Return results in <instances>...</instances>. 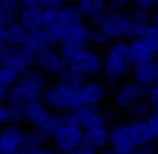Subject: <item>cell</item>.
<instances>
[{
    "instance_id": "cb8c5ba5",
    "label": "cell",
    "mask_w": 158,
    "mask_h": 154,
    "mask_svg": "<svg viewBox=\"0 0 158 154\" xmlns=\"http://www.w3.org/2000/svg\"><path fill=\"white\" fill-rule=\"evenodd\" d=\"M82 20H84V14H82V12L78 10V6H76V4L66 2V4H62V6L58 8V22H60V24H64L66 28L74 26V24L82 22Z\"/></svg>"
},
{
    "instance_id": "8992f818",
    "label": "cell",
    "mask_w": 158,
    "mask_h": 154,
    "mask_svg": "<svg viewBox=\"0 0 158 154\" xmlns=\"http://www.w3.org/2000/svg\"><path fill=\"white\" fill-rule=\"evenodd\" d=\"M82 134H84V130L78 124H62L58 132L52 136L54 148L62 154L76 150L78 146H82Z\"/></svg>"
},
{
    "instance_id": "f35d334b",
    "label": "cell",
    "mask_w": 158,
    "mask_h": 154,
    "mask_svg": "<svg viewBox=\"0 0 158 154\" xmlns=\"http://www.w3.org/2000/svg\"><path fill=\"white\" fill-rule=\"evenodd\" d=\"M134 8H142V10H150L152 6H158V0H132Z\"/></svg>"
},
{
    "instance_id": "7a4b0ae2",
    "label": "cell",
    "mask_w": 158,
    "mask_h": 154,
    "mask_svg": "<svg viewBox=\"0 0 158 154\" xmlns=\"http://www.w3.org/2000/svg\"><path fill=\"white\" fill-rule=\"evenodd\" d=\"M78 88L80 86H72L68 82H54L46 86L42 92V102L46 104L48 110L52 112H68L78 108Z\"/></svg>"
},
{
    "instance_id": "484cf974",
    "label": "cell",
    "mask_w": 158,
    "mask_h": 154,
    "mask_svg": "<svg viewBox=\"0 0 158 154\" xmlns=\"http://www.w3.org/2000/svg\"><path fill=\"white\" fill-rule=\"evenodd\" d=\"M76 6L82 14L92 20V18H96L98 14H102V12L108 10V0H76Z\"/></svg>"
},
{
    "instance_id": "7bdbcfd3",
    "label": "cell",
    "mask_w": 158,
    "mask_h": 154,
    "mask_svg": "<svg viewBox=\"0 0 158 154\" xmlns=\"http://www.w3.org/2000/svg\"><path fill=\"white\" fill-rule=\"evenodd\" d=\"M64 4V0H44L42 8H60Z\"/></svg>"
},
{
    "instance_id": "816d5d0a",
    "label": "cell",
    "mask_w": 158,
    "mask_h": 154,
    "mask_svg": "<svg viewBox=\"0 0 158 154\" xmlns=\"http://www.w3.org/2000/svg\"><path fill=\"white\" fill-rule=\"evenodd\" d=\"M66 2H72V0H64V4H66ZM74 2H76V0H74Z\"/></svg>"
},
{
    "instance_id": "e0dca14e",
    "label": "cell",
    "mask_w": 158,
    "mask_h": 154,
    "mask_svg": "<svg viewBox=\"0 0 158 154\" xmlns=\"http://www.w3.org/2000/svg\"><path fill=\"white\" fill-rule=\"evenodd\" d=\"M130 136H132V140H134L136 148L150 146V144L156 142V136L152 134V130H150L146 120H132L130 122Z\"/></svg>"
},
{
    "instance_id": "bcb514c9",
    "label": "cell",
    "mask_w": 158,
    "mask_h": 154,
    "mask_svg": "<svg viewBox=\"0 0 158 154\" xmlns=\"http://www.w3.org/2000/svg\"><path fill=\"white\" fill-rule=\"evenodd\" d=\"M20 2H22V6H40L42 8L44 0H20Z\"/></svg>"
},
{
    "instance_id": "4316f807",
    "label": "cell",
    "mask_w": 158,
    "mask_h": 154,
    "mask_svg": "<svg viewBox=\"0 0 158 154\" xmlns=\"http://www.w3.org/2000/svg\"><path fill=\"white\" fill-rule=\"evenodd\" d=\"M62 124H64V120H62V114H58V112H56V114H50V116H48V120L38 128V130L42 132L44 136H46V140H50L52 136L58 132V128H60Z\"/></svg>"
},
{
    "instance_id": "ee69618b",
    "label": "cell",
    "mask_w": 158,
    "mask_h": 154,
    "mask_svg": "<svg viewBox=\"0 0 158 154\" xmlns=\"http://www.w3.org/2000/svg\"><path fill=\"white\" fill-rule=\"evenodd\" d=\"M68 154H98L96 150H92V148H88V146H84V144H82V146H78L76 150H72V152H68Z\"/></svg>"
},
{
    "instance_id": "2e32d148",
    "label": "cell",
    "mask_w": 158,
    "mask_h": 154,
    "mask_svg": "<svg viewBox=\"0 0 158 154\" xmlns=\"http://www.w3.org/2000/svg\"><path fill=\"white\" fill-rule=\"evenodd\" d=\"M132 78L136 84H140L142 88H150L152 84H156L158 78V60H148L142 64H134L132 68Z\"/></svg>"
},
{
    "instance_id": "277c9868",
    "label": "cell",
    "mask_w": 158,
    "mask_h": 154,
    "mask_svg": "<svg viewBox=\"0 0 158 154\" xmlns=\"http://www.w3.org/2000/svg\"><path fill=\"white\" fill-rule=\"evenodd\" d=\"M92 22L98 26V30H102L110 40H122L128 34V14L122 10H112L108 8L106 12L98 14L96 18H92Z\"/></svg>"
},
{
    "instance_id": "db71d44e",
    "label": "cell",
    "mask_w": 158,
    "mask_h": 154,
    "mask_svg": "<svg viewBox=\"0 0 158 154\" xmlns=\"http://www.w3.org/2000/svg\"><path fill=\"white\" fill-rule=\"evenodd\" d=\"M154 112H156V114H158V110H154Z\"/></svg>"
},
{
    "instance_id": "603a6c76",
    "label": "cell",
    "mask_w": 158,
    "mask_h": 154,
    "mask_svg": "<svg viewBox=\"0 0 158 154\" xmlns=\"http://www.w3.org/2000/svg\"><path fill=\"white\" fill-rule=\"evenodd\" d=\"M18 22L22 24L26 30L42 28V8L40 6H20Z\"/></svg>"
},
{
    "instance_id": "3957f363",
    "label": "cell",
    "mask_w": 158,
    "mask_h": 154,
    "mask_svg": "<svg viewBox=\"0 0 158 154\" xmlns=\"http://www.w3.org/2000/svg\"><path fill=\"white\" fill-rule=\"evenodd\" d=\"M90 32H92V28H90L84 20L78 22V24H74V26H70L68 30H66L62 42L58 44L60 56L68 62L70 58H74L80 50L88 48L90 46Z\"/></svg>"
},
{
    "instance_id": "8d00e7d4",
    "label": "cell",
    "mask_w": 158,
    "mask_h": 154,
    "mask_svg": "<svg viewBox=\"0 0 158 154\" xmlns=\"http://www.w3.org/2000/svg\"><path fill=\"white\" fill-rule=\"evenodd\" d=\"M132 4V0H108V8H112V10H126L128 6Z\"/></svg>"
},
{
    "instance_id": "ba28073f",
    "label": "cell",
    "mask_w": 158,
    "mask_h": 154,
    "mask_svg": "<svg viewBox=\"0 0 158 154\" xmlns=\"http://www.w3.org/2000/svg\"><path fill=\"white\" fill-rule=\"evenodd\" d=\"M34 66L38 70H42L44 74H50V76H60L66 68H68V62L60 56V52L56 48H46V50L38 52L34 58Z\"/></svg>"
},
{
    "instance_id": "4fadbf2b",
    "label": "cell",
    "mask_w": 158,
    "mask_h": 154,
    "mask_svg": "<svg viewBox=\"0 0 158 154\" xmlns=\"http://www.w3.org/2000/svg\"><path fill=\"white\" fill-rule=\"evenodd\" d=\"M38 100H42V94L34 92L32 88L24 86L22 82H16V84L8 90V96H6V104H10V106H20V108H26L28 104L38 102Z\"/></svg>"
},
{
    "instance_id": "d4e9b609",
    "label": "cell",
    "mask_w": 158,
    "mask_h": 154,
    "mask_svg": "<svg viewBox=\"0 0 158 154\" xmlns=\"http://www.w3.org/2000/svg\"><path fill=\"white\" fill-rule=\"evenodd\" d=\"M28 32L26 28L22 26V24L16 20V22H12L10 26L4 28V34H6V44H10V46H24L26 44V38H28Z\"/></svg>"
},
{
    "instance_id": "e575fe53",
    "label": "cell",
    "mask_w": 158,
    "mask_h": 154,
    "mask_svg": "<svg viewBox=\"0 0 158 154\" xmlns=\"http://www.w3.org/2000/svg\"><path fill=\"white\" fill-rule=\"evenodd\" d=\"M16 20H18V12H12V10H4V8H0V28L10 26V24L16 22Z\"/></svg>"
},
{
    "instance_id": "30bf717a",
    "label": "cell",
    "mask_w": 158,
    "mask_h": 154,
    "mask_svg": "<svg viewBox=\"0 0 158 154\" xmlns=\"http://www.w3.org/2000/svg\"><path fill=\"white\" fill-rule=\"evenodd\" d=\"M146 90L148 88H142V86L136 84V82H124V84L116 90V96H114L116 106L124 108V110H130L134 104H138L140 100H144Z\"/></svg>"
},
{
    "instance_id": "6da1fadb",
    "label": "cell",
    "mask_w": 158,
    "mask_h": 154,
    "mask_svg": "<svg viewBox=\"0 0 158 154\" xmlns=\"http://www.w3.org/2000/svg\"><path fill=\"white\" fill-rule=\"evenodd\" d=\"M134 68V62L130 58V50H128V42L116 40L110 44L104 60H102V74L106 76L108 82H118L124 78L130 70Z\"/></svg>"
},
{
    "instance_id": "d6986e66",
    "label": "cell",
    "mask_w": 158,
    "mask_h": 154,
    "mask_svg": "<svg viewBox=\"0 0 158 154\" xmlns=\"http://www.w3.org/2000/svg\"><path fill=\"white\" fill-rule=\"evenodd\" d=\"M108 136H110V130H108L106 126L88 128V130H84V134H82V144L92 148V150H96V152H100L104 146H108Z\"/></svg>"
},
{
    "instance_id": "5b68a950",
    "label": "cell",
    "mask_w": 158,
    "mask_h": 154,
    "mask_svg": "<svg viewBox=\"0 0 158 154\" xmlns=\"http://www.w3.org/2000/svg\"><path fill=\"white\" fill-rule=\"evenodd\" d=\"M34 58L36 54L30 52L26 46H10V44H6L4 48H0V64L12 68L18 76L34 66Z\"/></svg>"
},
{
    "instance_id": "74e56055",
    "label": "cell",
    "mask_w": 158,
    "mask_h": 154,
    "mask_svg": "<svg viewBox=\"0 0 158 154\" xmlns=\"http://www.w3.org/2000/svg\"><path fill=\"white\" fill-rule=\"evenodd\" d=\"M20 6H22V2H20V0H0V8H4V10L18 12Z\"/></svg>"
},
{
    "instance_id": "9f6ffc18",
    "label": "cell",
    "mask_w": 158,
    "mask_h": 154,
    "mask_svg": "<svg viewBox=\"0 0 158 154\" xmlns=\"http://www.w3.org/2000/svg\"><path fill=\"white\" fill-rule=\"evenodd\" d=\"M154 154H158V150H156V152H154Z\"/></svg>"
},
{
    "instance_id": "836d02e7",
    "label": "cell",
    "mask_w": 158,
    "mask_h": 154,
    "mask_svg": "<svg viewBox=\"0 0 158 154\" xmlns=\"http://www.w3.org/2000/svg\"><path fill=\"white\" fill-rule=\"evenodd\" d=\"M110 42L112 40L108 38L102 30H98V28L90 32V44H94V46H106V44H110Z\"/></svg>"
},
{
    "instance_id": "681fc988",
    "label": "cell",
    "mask_w": 158,
    "mask_h": 154,
    "mask_svg": "<svg viewBox=\"0 0 158 154\" xmlns=\"http://www.w3.org/2000/svg\"><path fill=\"white\" fill-rule=\"evenodd\" d=\"M152 22H154V24H156V26H158V10L154 12V14H152Z\"/></svg>"
},
{
    "instance_id": "7c38bea8",
    "label": "cell",
    "mask_w": 158,
    "mask_h": 154,
    "mask_svg": "<svg viewBox=\"0 0 158 154\" xmlns=\"http://www.w3.org/2000/svg\"><path fill=\"white\" fill-rule=\"evenodd\" d=\"M72 112H74V118H76V124L82 130L106 126V116L98 110V106H80Z\"/></svg>"
},
{
    "instance_id": "11a10c76",
    "label": "cell",
    "mask_w": 158,
    "mask_h": 154,
    "mask_svg": "<svg viewBox=\"0 0 158 154\" xmlns=\"http://www.w3.org/2000/svg\"><path fill=\"white\" fill-rule=\"evenodd\" d=\"M156 144H158V138H156Z\"/></svg>"
},
{
    "instance_id": "b9f144b4",
    "label": "cell",
    "mask_w": 158,
    "mask_h": 154,
    "mask_svg": "<svg viewBox=\"0 0 158 154\" xmlns=\"http://www.w3.org/2000/svg\"><path fill=\"white\" fill-rule=\"evenodd\" d=\"M20 154H58V150H48V148H24Z\"/></svg>"
},
{
    "instance_id": "d6a6232c",
    "label": "cell",
    "mask_w": 158,
    "mask_h": 154,
    "mask_svg": "<svg viewBox=\"0 0 158 154\" xmlns=\"http://www.w3.org/2000/svg\"><path fill=\"white\" fill-rule=\"evenodd\" d=\"M58 20V8H42V28L52 26Z\"/></svg>"
},
{
    "instance_id": "9a60e30c",
    "label": "cell",
    "mask_w": 158,
    "mask_h": 154,
    "mask_svg": "<svg viewBox=\"0 0 158 154\" xmlns=\"http://www.w3.org/2000/svg\"><path fill=\"white\" fill-rule=\"evenodd\" d=\"M104 98V84L96 80L84 82L78 88V108L80 106H98Z\"/></svg>"
},
{
    "instance_id": "7402d4cb",
    "label": "cell",
    "mask_w": 158,
    "mask_h": 154,
    "mask_svg": "<svg viewBox=\"0 0 158 154\" xmlns=\"http://www.w3.org/2000/svg\"><path fill=\"white\" fill-rule=\"evenodd\" d=\"M24 46L30 52L38 54V52L46 50V48H52V40H50V36H48L46 28H34V30L28 32V38H26V44H24Z\"/></svg>"
},
{
    "instance_id": "ab89813d",
    "label": "cell",
    "mask_w": 158,
    "mask_h": 154,
    "mask_svg": "<svg viewBox=\"0 0 158 154\" xmlns=\"http://www.w3.org/2000/svg\"><path fill=\"white\" fill-rule=\"evenodd\" d=\"M146 122H148V126H150L152 134H154L156 138H158V114H156V112H152V114L146 118Z\"/></svg>"
},
{
    "instance_id": "f1b7e54d",
    "label": "cell",
    "mask_w": 158,
    "mask_h": 154,
    "mask_svg": "<svg viewBox=\"0 0 158 154\" xmlns=\"http://www.w3.org/2000/svg\"><path fill=\"white\" fill-rule=\"evenodd\" d=\"M16 82H18V74L12 68L0 64V90H10Z\"/></svg>"
},
{
    "instance_id": "6f0895ef",
    "label": "cell",
    "mask_w": 158,
    "mask_h": 154,
    "mask_svg": "<svg viewBox=\"0 0 158 154\" xmlns=\"http://www.w3.org/2000/svg\"><path fill=\"white\" fill-rule=\"evenodd\" d=\"M156 82H158V78H156Z\"/></svg>"
},
{
    "instance_id": "f907efd6",
    "label": "cell",
    "mask_w": 158,
    "mask_h": 154,
    "mask_svg": "<svg viewBox=\"0 0 158 154\" xmlns=\"http://www.w3.org/2000/svg\"><path fill=\"white\" fill-rule=\"evenodd\" d=\"M98 154H116V152H112V150H100Z\"/></svg>"
},
{
    "instance_id": "1f68e13d",
    "label": "cell",
    "mask_w": 158,
    "mask_h": 154,
    "mask_svg": "<svg viewBox=\"0 0 158 154\" xmlns=\"http://www.w3.org/2000/svg\"><path fill=\"white\" fill-rule=\"evenodd\" d=\"M144 40L150 44V48L158 54V26L154 22H150V26L146 28V34H144Z\"/></svg>"
},
{
    "instance_id": "ac0fdd59",
    "label": "cell",
    "mask_w": 158,
    "mask_h": 154,
    "mask_svg": "<svg viewBox=\"0 0 158 154\" xmlns=\"http://www.w3.org/2000/svg\"><path fill=\"white\" fill-rule=\"evenodd\" d=\"M128 50H130V58L134 64H142V62H148V60H154L156 58V52L150 48V44L142 38H134L128 42Z\"/></svg>"
},
{
    "instance_id": "f6af8a7d",
    "label": "cell",
    "mask_w": 158,
    "mask_h": 154,
    "mask_svg": "<svg viewBox=\"0 0 158 154\" xmlns=\"http://www.w3.org/2000/svg\"><path fill=\"white\" fill-rule=\"evenodd\" d=\"M156 150H154V148H152V144H150V146H142V148H136V150L134 152H130V154H154Z\"/></svg>"
},
{
    "instance_id": "60d3db41",
    "label": "cell",
    "mask_w": 158,
    "mask_h": 154,
    "mask_svg": "<svg viewBox=\"0 0 158 154\" xmlns=\"http://www.w3.org/2000/svg\"><path fill=\"white\" fill-rule=\"evenodd\" d=\"M0 124H10V112H8V104L0 102Z\"/></svg>"
},
{
    "instance_id": "f546056e",
    "label": "cell",
    "mask_w": 158,
    "mask_h": 154,
    "mask_svg": "<svg viewBox=\"0 0 158 154\" xmlns=\"http://www.w3.org/2000/svg\"><path fill=\"white\" fill-rule=\"evenodd\" d=\"M150 108L152 106L146 100H140L138 104H134V106L130 108V114H132V118H134V120H146L148 116H150V114H148Z\"/></svg>"
},
{
    "instance_id": "f5cc1de1",
    "label": "cell",
    "mask_w": 158,
    "mask_h": 154,
    "mask_svg": "<svg viewBox=\"0 0 158 154\" xmlns=\"http://www.w3.org/2000/svg\"><path fill=\"white\" fill-rule=\"evenodd\" d=\"M0 136H2V128H0Z\"/></svg>"
},
{
    "instance_id": "7dc6e473",
    "label": "cell",
    "mask_w": 158,
    "mask_h": 154,
    "mask_svg": "<svg viewBox=\"0 0 158 154\" xmlns=\"http://www.w3.org/2000/svg\"><path fill=\"white\" fill-rule=\"evenodd\" d=\"M6 46V34H4V28H0V48Z\"/></svg>"
},
{
    "instance_id": "d590c367",
    "label": "cell",
    "mask_w": 158,
    "mask_h": 154,
    "mask_svg": "<svg viewBox=\"0 0 158 154\" xmlns=\"http://www.w3.org/2000/svg\"><path fill=\"white\" fill-rule=\"evenodd\" d=\"M146 96H148V104L152 106V112L158 110V82H156V84H152L150 88L146 90Z\"/></svg>"
},
{
    "instance_id": "52a82bcc",
    "label": "cell",
    "mask_w": 158,
    "mask_h": 154,
    "mask_svg": "<svg viewBox=\"0 0 158 154\" xmlns=\"http://www.w3.org/2000/svg\"><path fill=\"white\" fill-rule=\"evenodd\" d=\"M68 68L74 70L76 74H80V76H94V74L102 72V58L98 56V52L84 48L74 58L68 60Z\"/></svg>"
},
{
    "instance_id": "c3c4849f",
    "label": "cell",
    "mask_w": 158,
    "mask_h": 154,
    "mask_svg": "<svg viewBox=\"0 0 158 154\" xmlns=\"http://www.w3.org/2000/svg\"><path fill=\"white\" fill-rule=\"evenodd\" d=\"M6 96H8V90H0V102H6Z\"/></svg>"
},
{
    "instance_id": "680465c9",
    "label": "cell",
    "mask_w": 158,
    "mask_h": 154,
    "mask_svg": "<svg viewBox=\"0 0 158 154\" xmlns=\"http://www.w3.org/2000/svg\"><path fill=\"white\" fill-rule=\"evenodd\" d=\"M0 154H2V152H0Z\"/></svg>"
},
{
    "instance_id": "4dcf8cb0",
    "label": "cell",
    "mask_w": 158,
    "mask_h": 154,
    "mask_svg": "<svg viewBox=\"0 0 158 154\" xmlns=\"http://www.w3.org/2000/svg\"><path fill=\"white\" fill-rule=\"evenodd\" d=\"M60 82H68V84H72V86H82L84 84V76H80V74H76L74 70H70V68H66L64 72L60 74V76H56Z\"/></svg>"
},
{
    "instance_id": "83f0119b",
    "label": "cell",
    "mask_w": 158,
    "mask_h": 154,
    "mask_svg": "<svg viewBox=\"0 0 158 154\" xmlns=\"http://www.w3.org/2000/svg\"><path fill=\"white\" fill-rule=\"evenodd\" d=\"M46 142V136L38 130V128H32V130H24V148H40Z\"/></svg>"
},
{
    "instance_id": "ffe728a7",
    "label": "cell",
    "mask_w": 158,
    "mask_h": 154,
    "mask_svg": "<svg viewBox=\"0 0 158 154\" xmlns=\"http://www.w3.org/2000/svg\"><path fill=\"white\" fill-rule=\"evenodd\" d=\"M50 114H52V112L46 108V104H44L42 100L32 102V104H28V106L24 108V120H26L30 126H34V128L42 126V124L48 120Z\"/></svg>"
},
{
    "instance_id": "44dd1931",
    "label": "cell",
    "mask_w": 158,
    "mask_h": 154,
    "mask_svg": "<svg viewBox=\"0 0 158 154\" xmlns=\"http://www.w3.org/2000/svg\"><path fill=\"white\" fill-rule=\"evenodd\" d=\"M18 82H22L24 86H28V88H32L34 92L42 94L44 88H46V74L42 72V70H38L36 66H32V68H28L26 72H22L18 76Z\"/></svg>"
},
{
    "instance_id": "5bb4252c",
    "label": "cell",
    "mask_w": 158,
    "mask_h": 154,
    "mask_svg": "<svg viewBox=\"0 0 158 154\" xmlns=\"http://www.w3.org/2000/svg\"><path fill=\"white\" fill-rule=\"evenodd\" d=\"M152 16L148 14V10H142V8H134V10L128 14V40H134V38H142L146 34V28L150 26L152 22Z\"/></svg>"
},
{
    "instance_id": "9c48e42d",
    "label": "cell",
    "mask_w": 158,
    "mask_h": 154,
    "mask_svg": "<svg viewBox=\"0 0 158 154\" xmlns=\"http://www.w3.org/2000/svg\"><path fill=\"white\" fill-rule=\"evenodd\" d=\"M108 146L116 154H130L136 150V144L130 136V124H116L108 136Z\"/></svg>"
},
{
    "instance_id": "8fae6325",
    "label": "cell",
    "mask_w": 158,
    "mask_h": 154,
    "mask_svg": "<svg viewBox=\"0 0 158 154\" xmlns=\"http://www.w3.org/2000/svg\"><path fill=\"white\" fill-rule=\"evenodd\" d=\"M24 146V130L20 124H10L2 130L0 136V152L2 154H20Z\"/></svg>"
}]
</instances>
